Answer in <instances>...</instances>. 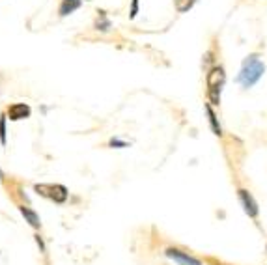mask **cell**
Listing matches in <instances>:
<instances>
[{
  "mask_svg": "<svg viewBox=\"0 0 267 265\" xmlns=\"http://www.w3.org/2000/svg\"><path fill=\"white\" fill-rule=\"evenodd\" d=\"M263 73H265V64L261 60V56L258 52H252V55H249L243 60L241 69H239L236 80L245 90H249L263 77Z\"/></svg>",
  "mask_w": 267,
  "mask_h": 265,
  "instance_id": "1",
  "label": "cell"
},
{
  "mask_svg": "<svg viewBox=\"0 0 267 265\" xmlns=\"http://www.w3.org/2000/svg\"><path fill=\"white\" fill-rule=\"evenodd\" d=\"M138 13V0H131V12H129V17L135 19Z\"/></svg>",
  "mask_w": 267,
  "mask_h": 265,
  "instance_id": "13",
  "label": "cell"
},
{
  "mask_svg": "<svg viewBox=\"0 0 267 265\" xmlns=\"http://www.w3.org/2000/svg\"><path fill=\"white\" fill-rule=\"evenodd\" d=\"M109 146H116V148H127V142H124V140H120V138H112L111 142H109Z\"/></svg>",
  "mask_w": 267,
  "mask_h": 265,
  "instance_id": "14",
  "label": "cell"
},
{
  "mask_svg": "<svg viewBox=\"0 0 267 265\" xmlns=\"http://www.w3.org/2000/svg\"><path fill=\"white\" fill-rule=\"evenodd\" d=\"M237 198H239V202L243 205V211L250 217V219H258L260 215V207H258V202L254 200L252 196V192L247 191V189H237Z\"/></svg>",
  "mask_w": 267,
  "mask_h": 265,
  "instance_id": "4",
  "label": "cell"
},
{
  "mask_svg": "<svg viewBox=\"0 0 267 265\" xmlns=\"http://www.w3.org/2000/svg\"><path fill=\"white\" fill-rule=\"evenodd\" d=\"M34 191L41 196L49 198L56 203H64L68 200V189L64 185H52V183H39L34 187Z\"/></svg>",
  "mask_w": 267,
  "mask_h": 265,
  "instance_id": "3",
  "label": "cell"
},
{
  "mask_svg": "<svg viewBox=\"0 0 267 265\" xmlns=\"http://www.w3.org/2000/svg\"><path fill=\"white\" fill-rule=\"evenodd\" d=\"M81 4H82V0H62L60 10H58L60 17H66V15H69V13H73L75 10L81 8Z\"/></svg>",
  "mask_w": 267,
  "mask_h": 265,
  "instance_id": "7",
  "label": "cell"
},
{
  "mask_svg": "<svg viewBox=\"0 0 267 265\" xmlns=\"http://www.w3.org/2000/svg\"><path fill=\"white\" fill-rule=\"evenodd\" d=\"M265 250H267V247H265Z\"/></svg>",
  "mask_w": 267,
  "mask_h": 265,
  "instance_id": "16",
  "label": "cell"
},
{
  "mask_svg": "<svg viewBox=\"0 0 267 265\" xmlns=\"http://www.w3.org/2000/svg\"><path fill=\"white\" fill-rule=\"evenodd\" d=\"M174 4H176V10L180 13H187L196 4V0H174Z\"/></svg>",
  "mask_w": 267,
  "mask_h": 265,
  "instance_id": "10",
  "label": "cell"
},
{
  "mask_svg": "<svg viewBox=\"0 0 267 265\" xmlns=\"http://www.w3.org/2000/svg\"><path fill=\"white\" fill-rule=\"evenodd\" d=\"M205 82H207L209 105H221V92H223L224 84H226V73H224L223 66H213V68L207 69Z\"/></svg>",
  "mask_w": 267,
  "mask_h": 265,
  "instance_id": "2",
  "label": "cell"
},
{
  "mask_svg": "<svg viewBox=\"0 0 267 265\" xmlns=\"http://www.w3.org/2000/svg\"><path fill=\"white\" fill-rule=\"evenodd\" d=\"M19 209H21V215L25 217L26 222L30 224L32 228H39V226H41V221H39V217H37L36 211H32L30 207H25V205H23V207H19Z\"/></svg>",
  "mask_w": 267,
  "mask_h": 265,
  "instance_id": "9",
  "label": "cell"
},
{
  "mask_svg": "<svg viewBox=\"0 0 267 265\" xmlns=\"http://www.w3.org/2000/svg\"><path fill=\"white\" fill-rule=\"evenodd\" d=\"M95 28H97V30H103V32H106L111 28V21L105 17V13L103 12H99V19H97V23H95Z\"/></svg>",
  "mask_w": 267,
  "mask_h": 265,
  "instance_id": "11",
  "label": "cell"
},
{
  "mask_svg": "<svg viewBox=\"0 0 267 265\" xmlns=\"http://www.w3.org/2000/svg\"><path fill=\"white\" fill-rule=\"evenodd\" d=\"M165 254H167V258L174 259L178 265H202V261H200L198 258H194V256H191V254L185 252V250H181V248L168 247L167 250H165Z\"/></svg>",
  "mask_w": 267,
  "mask_h": 265,
  "instance_id": "5",
  "label": "cell"
},
{
  "mask_svg": "<svg viewBox=\"0 0 267 265\" xmlns=\"http://www.w3.org/2000/svg\"><path fill=\"white\" fill-rule=\"evenodd\" d=\"M211 56H213V50H207V52H205V56H204V64H205V66H209V62L213 60Z\"/></svg>",
  "mask_w": 267,
  "mask_h": 265,
  "instance_id": "15",
  "label": "cell"
},
{
  "mask_svg": "<svg viewBox=\"0 0 267 265\" xmlns=\"http://www.w3.org/2000/svg\"><path fill=\"white\" fill-rule=\"evenodd\" d=\"M30 107L26 105V103H13V105L8 107V116L12 122H19V120H26V118L30 116Z\"/></svg>",
  "mask_w": 267,
  "mask_h": 265,
  "instance_id": "6",
  "label": "cell"
},
{
  "mask_svg": "<svg viewBox=\"0 0 267 265\" xmlns=\"http://www.w3.org/2000/svg\"><path fill=\"white\" fill-rule=\"evenodd\" d=\"M6 116L8 114H0V144L6 146Z\"/></svg>",
  "mask_w": 267,
  "mask_h": 265,
  "instance_id": "12",
  "label": "cell"
},
{
  "mask_svg": "<svg viewBox=\"0 0 267 265\" xmlns=\"http://www.w3.org/2000/svg\"><path fill=\"white\" fill-rule=\"evenodd\" d=\"M205 112H207V118H209V125H211V129H213V135L223 136V127H221V124H219L217 114L213 112V109H211V105H209V103L205 105Z\"/></svg>",
  "mask_w": 267,
  "mask_h": 265,
  "instance_id": "8",
  "label": "cell"
}]
</instances>
